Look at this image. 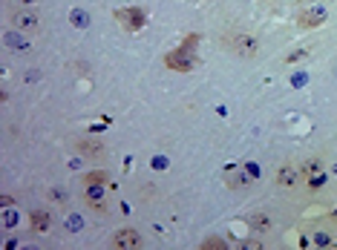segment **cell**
Here are the masks:
<instances>
[{
  "label": "cell",
  "instance_id": "cell-1",
  "mask_svg": "<svg viewBox=\"0 0 337 250\" xmlns=\"http://www.w3.org/2000/svg\"><path fill=\"white\" fill-rule=\"evenodd\" d=\"M113 247L118 250H133V247H142V236L136 230H130V227H124V230L113 233Z\"/></svg>",
  "mask_w": 337,
  "mask_h": 250
},
{
  "label": "cell",
  "instance_id": "cell-2",
  "mask_svg": "<svg viewBox=\"0 0 337 250\" xmlns=\"http://www.w3.org/2000/svg\"><path fill=\"white\" fill-rule=\"evenodd\" d=\"M15 26L23 29V32H35V29L41 26V18H38L35 12H18V15H15Z\"/></svg>",
  "mask_w": 337,
  "mask_h": 250
},
{
  "label": "cell",
  "instance_id": "cell-3",
  "mask_svg": "<svg viewBox=\"0 0 337 250\" xmlns=\"http://www.w3.org/2000/svg\"><path fill=\"white\" fill-rule=\"evenodd\" d=\"M300 26H306V29H314V26H320V23H323V20H326V12L323 9H306L300 15Z\"/></svg>",
  "mask_w": 337,
  "mask_h": 250
},
{
  "label": "cell",
  "instance_id": "cell-4",
  "mask_svg": "<svg viewBox=\"0 0 337 250\" xmlns=\"http://www.w3.org/2000/svg\"><path fill=\"white\" fill-rule=\"evenodd\" d=\"M233 49L242 55V58H251V55H257V40L251 35H240L237 40H233Z\"/></svg>",
  "mask_w": 337,
  "mask_h": 250
},
{
  "label": "cell",
  "instance_id": "cell-5",
  "mask_svg": "<svg viewBox=\"0 0 337 250\" xmlns=\"http://www.w3.org/2000/svg\"><path fill=\"white\" fill-rule=\"evenodd\" d=\"M254 176H257V173L254 170H245V173H228V187H233V190H240V187H245V184H248L251 179H254Z\"/></svg>",
  "mask_w": 337,
  "mask_h": 250
},
{
  "label": "cell",
  "instance_id": "cell-6",
  "mask_svg": "<svg viewBox=\"0 0 337 250\" xmlns=\"http://www.w3.org/2000/svg\"><path fill=\"white\" fill-rule=\"evenodd\" d=\"M29 219H32V230H35V233H46V230H49V224H52L49 213H41V210H35Z\"/></svg>",
  "mask_w": 337,
  "mask_h": 250
},
{
  "label": "cell",
  "instance_id": "cell-7",
  "mask_svg": "<svg viewBox=\"0 0 337 250\" xmlns=\"http://www.w3.org/2000/svg\"><path fill=\"white\" fill-rule=\"evenodd\" d=\"M248 224H251V227H254V230H259V233L271 230V222H268V216H265V213H257V216H251V219H248Z\"/></svg>",
  "mask_w": 337,
  "mask_h": 250
},
{
  "label": "cell",
  "instance_id": "cell-8",
  "mask_svg": "<svg viewBox=\"0 0 337 250\" xmlns=\"http://www.w3.org/2000/svg\"><path fill=\"white\" fill-rule=\"evenodd\" d=\"M277 181H280L283 187H291V184H297V170H291V167H283V170H280V176H277Z\"/></svg>",
  "mask_w": 337,
  "mask_h": 250
},
{
  "label": "cell",
  "instance_id": "cell-9",
  "mask_svg": "<svg viewBox=\"0 0 337 250\" xmlns=\"http://www.w3.org/2000/svg\"><path fill=\"white\" fill-rule=\"evenodd\" d=\"M133 9H124V12H118V18L127 20V26H142V15H130Z\"/></svg>",
  "mask_w": 337,
  "mask_h": 250
},
{
  "label": "cell",
  "instance_id": "cell-10",
  "mask_svg": "<svg viewBox=\"0 0 337 250\" xmlns=\"http://www.w3.org/2000/svg\"><path fill=\"white\" fill-rule=\"evenodd\" d=\"M81 147V152H84V155H101V147H98V144H78Z\"/></svg>",
  "mask_w": 337,
  "mask_h": 250
},
{
  "label": "cell",
  "instance_id": "cell-11",
  "mask_svg": "<svg viewBox=\"0 0 337 250\" xmlns=\"http://www.w3.org/2000/svg\"><path fill=\"white\" fill-rule=\"evenodd\" d=\"M300 173H302V176H314V173H320V161H309V164H302Z\"/></svg>",
  "mask_w": 337,
  "mask_h": 250
},
{
  "label": "cell",
  "instance_id": "cell-12",
  "mask_svg": "<svg viewBox=\"0 0 337 250\" xmlns=\"http://www.w3.org/2000/svg\"><path fill=\"white\" fill-rule=\"evenodd\" d=\"M84 181H87V187H89V184H104L107 176H104V173H87V179H84Z\"/></svg>",
  "mask_w": 337,
  "mask_h": 250
},
{
  "label": "cell",
  "instance_id": "cell-13",
  "mask_svg": "<svg viewBox=\"0 0 337 250\" xmlns=\"http://www.w3.org/2000/svg\"><path fill=\"white\" fill-rule=\"evenodd\" d=\"M202 247H211V250H219V247H225V241H222V239H208V241H205V244H202Z\"/></svg>",
  "mask_w": 337,
  "mask_h": 250
}]
</instances>
